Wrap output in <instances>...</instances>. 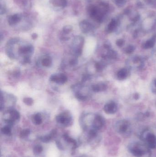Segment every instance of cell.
Segmentation results:
<instances>
[{
  "label": "cell",
  "mask_w": 156,
  "mask_h": 157,
  "mask_svg": "<svg viewBox=\"0 0 156 157\" xmlns=\"http://www.w3.org/2000/svg\"><path fill=\"white\" fill-rule=\"evenodd\" d=\"M128 148L130 153L136 157H143L145 155H150V148L144 143L133 142L129 145Z\"/></svg>",
  "instance_id": "1"
},
{
  "label": "cell",
  "mask_w": 156,
  "mask_h": 157,
  "mask_svg": "<svg viewBox=\"0 0 156 157\" xmlns=\"http://www.w3.org/2000/svg\"><path fill=\"white\" fill-rule=\"evenodd\" d=\"M116 131L124 137H129L131 134L130 125L129 121L122 120L118 121L115 125Z\"/></svg>",
  "instance_id": "2"
},
{
  "label": "cell",
  "mask_w": 156,
  "mask_h": 157,
  "mask_svg": "<svg viewBox=\"0 0 156 157\" xmlns=\"http://www.w3.org/2000/svg\"><path fill=\"white\" fill-rule=\"evenodd\" d=\"M141 139L144 143L151 149L156 147V136L149 130H145L141 135Z\"/></svg>",
  "instance_id": "3"
},
{
  "label": "cell",
  "mask_w": 156,
  "mask_h": 157,
  "mask_svg": "<svg viewBox=\"0 0 156 157\" xmlns=\"http://www.w3.org/2000/svg\"><path fill=\"white\" fill-rule=\"evenodd\" d=\"M84 40L83 37L80 36L75 37L72 42V50L75 55L80 56L82 51Z\"/></svg>",
  "instance_id": "4"
},
{
  "label": "cell",
  "mask_w": 156,
  "mask_h": 157,
  "mask_svg": "<svg viewBox=\"0 0 156 157\" xmlns=\"http://www.w3.org/2000/svg\"><path fill=\"white\" fill-rule=\"evenodd\" d=\"M50 80L51 82H54L59 85H62L66 83L68 81V77L64 74H54L50 76Z\"/></svg>",
  "instance_id": "5"
},
{
  "label": "cell",
  "mask_w": 156,
  "mask_h": 157,
  "mask_svg": "<svg viewBox=\"0 0 156 157\" xmlns=\"http://www.w3.org/2000/svg\"><path fill=\"white\" fill-rule=\"evenodd\" d=\"M34 48L31 45H27L20 47L18 50L20 54L23 56L24 57H29L33 54Z\"/></svg>",
  "instance_id": "6"
},
{
  "label": "cell",
  "mask_w": 156,
  "mask_h": 157,
  "mask_svg": "<svg viewBox=\"0 0 156 157\" xmlns=\"http://www.w3.org/2000/svg\"><path fill=\"white\" fill-rule=\"evenodd\" d=\"M8 115H9V119H6V121L9 124H12L15 121L18 120L20 117V112L16 110H10L8 112Z\"/></svg>",
  "instance_id": "7"
},
{
  "label": "cell",
  "mask_w": 156,
  "mask_h": 157,
  "mask_svg": "<svg viewBox=\"0 0 156 157\" xmlns=\"http://www.w3.org/2000/svg\"><path fill=\"white\" fill-rule=\"evenodd\" d=\"M56 120L58 123L67 125L70 122L71 117L68 113L64 112L58 115L56 117Z\"/></svg>",
  "instance_id": "8"
},
{
  "label": "cell",
  "mask_w": 156,
  "mask_h": 157,
  "mask_svg": "<svg viewBox=\"0 0 156 157\" xmlns=\"http://www.w3.org/2000/svg\"><path fill=\"white\" fill-rule=\"evenodd\" d=\"M117 105L113 102H110L105 104L104 110L108 114H114L117 111Z\"/></svg>",
  "instance_id": "9"
},
{
  "label": "cell",
  "mask_w": 156,
  "mask_h": 157,
  "mask_svg": "<svg viewBox=\"0 0 156 157\" xmlns=\"http://www.w3.org/2000/svg\"><path fill=\"white\" fill-rule=\"evenodd\" d=\"M104 123L105 121L104 119L101 116L99 115L96 116L93 121L94 129L96 130H99L104 125Z\"/></svg>",
  "instance_id": "10"
},
{
  "label": "cell",
  "mask_w": 156,
  "mask_h": 157,
  "mask_svg": "<svg viewBox=\"0 0 156 157\" xmlns=\"http://www.w3.org/2000/svg\"><path fill=\"white\" fill-rule=\"evenodd\" d=\"M80 29L84 33H88L92 29L91 24L86 20L81 21L79 23Z\"/></svg>",
  "instance_id": "11"
},
{
  "label": "cell",
  "mask_w": 156,
  "mask_h": 157,
  "mask_svg": "<svg viewBox=\"0 0 156 157\" xmlns=\"http://www.w3.org/2000/svg\"><path fill=\"white\" fill-rule=\"evenodd\" d=\"M21 20V16L18 14H15L9 17L8 22L10 25H14L20 22Z\"/></svg>",
  "instance_id": "12"
},
{
  "label": "cell",
  "mask_w": 156,
  "mask_h": 157,
  "mask_svg": "<svg viewBox=\"0 0 156 157\" xmlns=\"http://www.w3.org/2000/svg\"><path fill=\"white\" fill-rule=\"evenodd\" d=\"M107 88V86L105 84L100 83L94 85L92 86V90L95 92H101V91H104Z\"/></svg>",
  "instance_id": "13"
},
{
  "label": "cell",
  "mask_w": 156,
  "mask_h": 157,
  "mask_svg": "<svg viewBox=\"0 0 156 157\" xmlns=\"http://www.w3.org/2000/svg\"><path fill=\"white\" fill-rule=\"evenodd\" d=\"M128 75L127 70L125 69H122L118 71L117 73V78L120 80L125 79Z\"/></svg>",
  "instance_id": "14"
},
{
  "label": "cell",
  "mask_w": 156,
  "mask_h": 157,
  "mask_svg": "<svg viewBox=\"0 0 156 157\" xmlns=\"http://www.w3.org/2000/svg\"><path fill=\"white\" fill-rule=\"evenodd\" d=\"M52 3L55 7L65 8L67 5V0H52Z\"/></svg>",
  "instance_id": "15"
},
{
  "label": "cell",
  "mask_w": 156,
  "mask_h": 157,
  "mask_svg": "<svg viewBox=\"0 0 156 157\" xmlns=\"http://www.w3.org/2000/svg\"><path fill=\"white\" fill-rule=\"evenodd\" d=\"M33 123L36 125H40L42 122L41 115L40 113H37L33 116L32 118Z\"/></svg>",
  "instance_id": "16"
},
{
  "label": "cell",
  "mask_w": 156,
  "mask_h": 157,
  "mask_svg": "<svg viewBox=\"0 0 156 157\" xmlns=\"http://www.w3.org/2000/svg\"><path fill=\"white\" fill-rule=\"evenodd\" d=\"M117 57V55L116 52L112 50L109 49H108L107 55L104 57L110 59H116Z\"/></svg>",
  "instance_id": "17"
},
{
  "label": "cell",
  "mask_w": 156,
  "mask_h": 157,
  "mask_svg": "<svg viewBox=\"0 0 156 157\" xmlns=\"http://www.w3.org/2000/svg\"><path fill=\"white\" fill-rule=\"evenodd\" d=\"M42 64L45 67H49L52 64V59L50 57H44L42 60Z\"/></svg>",
  "instance_id": "18"
},
{
  "label": "cell",
  "mask_w": 156,
  "mask_h": 157,
  "mask_svg": "<svg viewBox=\"0 0 156 157\" xmlns=\"http://www.w3.org/2000/svg\"><path fill=\"white\" fill-rule=\"evenodd\" d=\"M155 40L154 38L151 39L147 41L145 43L143 46V48L145 49H149L153 48L155 45Z\"/></svg>",
  "instance_id": "19"
},
{
  "label": "cell",
  "mask_w": 156,
  "mask_h": 157,
  "mask_svg": "<svg viewBox=\"0 0 156 157\" xmlns=\"http://www.w3.org/2000/svg\"><path fill=\"white\" fill-rule=\"evenodd\" d=\"M56 133V131H55V130H53L50 135L45 136V137H42L41 139L42 141L43 142H45V143H46V142H49V141H50V140L52 138V137L55 136Z\"/></svg>",
  "instance_id": "20"
},
{
  "label": "cell",
  "mask_w": 156,
  "mask_h": 157,
  "mask_svg": "<svg viewBox=\"0 0 156 157\" xmlns=\"http://www.w3.org/2000/svg\"><path fill=\"white\" fill-rule=\"evenodd\" d=\"M95 66L97 71H102L103 69L105 67V64L104 63L98 62L96 63Z\"/></svg>",
  "instance_id": "21"
},
{
  "label": "cell",
  "mask_w": 156,
  "mask_h": 157,
  "mask_svg": "<svg viewBox=\"0 0 156 157\" xmlns=\"http://www.w3.org/2000/svg\"><path fill=\"white\" fill-rule=\"evenodd\" d=\"M116 21L112 20L108 25V31L110 32H112L116 28Z\"/></svg>",
  "instance_id": "22"
},
{
  "label": "cell",
  "mask_w": 156,
  "mask_h": 157,
  "mask_svg": "<svg viewBox=\"0 0 156 157\" xmlns=\"http://www.w3.org/2000/svg\"><path fill=\"white\" fill-rule=\"evenodd\" d=\"M23 102L25 104L27 105L28 106H31L34 103L33 99L30 97H25L23 98Z\"/></svg>",
  "instance_id": "23"
},
{
  "label": "cell",
  "mask_w": 156,
  "mask_h": 157,
  "mask_svg": "<svg viewBox=\"0 0 156 157\" xmlns=\"http://www.w3.org/2000/svg\"><path fill=\"white\" fill-rule=\"evenodd\" d=\"M43 147L40 145H37L34 147L33 151L36 154H39L42 152Z\"/></svg>",
  "instance_id": "24"
},
{
  "label": "cell",
  "mask_w": 156,
  "mask_h": 157,
  "mask_svg": "<svg viewBox=\"0 0 156 157\" xmlns=\"http://www.w3.org/2000/svg\"><path fill=\"white\" fill-rule=\"evenodd\" d=\"M11 129L8 126H5L2 128L1 131L3 134L5 135H9L11 133Z\"/></svg>",
  "instance_id": "25"
},
{
  "label": "cell",
  "mask_w": 156,
  "mask_h": 157,
  "mask_svg": "<svg viewBox=\"0 0 156 157\" xmlns=\"http://www.w3.org/2000/svg\"><path fill=\"white\" fill-rule=\"evenodd\" d=\"M76 97L79 100H81V101H85L87 99V97L84 96L82 93H80V92H76Z\"/></svg>",
  "instance_id": "26"
},
{
  "label": "cell",
  "mask_w": 156,
  "mask_h": 157,
  "mask_svg": "<svg viewBox=\"0 0 156 157\" xmlns=\"http://www.w3.org/2000/svg\"><path fill=\"white\" fill-rule=\"evenodd\" d=\"M72 30V27L71 25H66L63 28V31L65 34H68L70 33Z\"/></svg>",
  "instance_id": "27"
},
{
  "label": "cell",
  "mask_w": 156,
  "mask_h": 157,
  "mask_svg": "<svg viewBox=\"0 0 156 157\" xmlns=\"http://www.w3.org/2000/svg\"><path fill=\"white\" fill-rule=\"evenodd\" d=\"M135 49L134 46L130 45L125 49V52L128 54H131L134 51Z\"/></svg>",
  "instance_id": "28"
},
{
  "label": "cell",
  "mask_w": 156,
  "mask_h": 157,
  "mask_svg": "<svg viewBox=\"0 0 156 157\" xmlns=\"http://www.w3.org/2000/svg\"><path fill=\"white\" fill-rule=\"evenodd\" d=\"M29 134H30V131L28 129H25L22 131L20 133V136L21 137H25L28 136Z\"/></svg>",
  "instance_id": "29"
},
{
  "label": "cell",
  "mask_w": 156,
  "mask_h": 157,
  "mask_svg": "<svg viewBox=\"0 0 156 157\" xmlns=\"http://www.w3.org/2000/svg\"><path fill=\"white\" fill-rule=\"evenodd\" d=\"M77 63H78V61L76 58H73V59H71L69 62L70 64L72 66L76 65Z\"/></svg>",
  "instance_id": "30"
},
{
  "label": "cell",
  "mask_w": 156,
  "mask_h": 157,
  "mask_svg": "<svg viewBox=\"0 0 156 157\" xmlns=\"http://www.w3.org/2000/svg\"><path fill=\"white\" fill-rule=\"evenodd\" d=\"M124 41L122 39H120V40H118L116 42V45H117L118 47H122V46H123L124 44Z\"/></svg>",
  "instance_id": "31"
},
{
  "label": "cell",
  "mask_w": 156,
  "mask_h": 157,
  "mask_svg": "<svg viewBox=\"0 0 156 157\" xmlns=\"http://www.w3.org/2000/svg\"><path fill=\"white\" fill-rule=\"evenodd\" d=\"M139 97H140V96H139V95L138 93H136V94H134V98H135L136 100H138V99H139Z\"/></svg>",
  "instance_id": "32"
},
{
  "label": "cell",
  "mask_w": 156,
  "mask_h": 157,
  "mask_svg": "<svg viewBox=\"0 0 156 157\" xmlns=\"http://www.w3.org/2000/svg\"><path fill=\"white\" fill-rule=\"evenodd\" d=\"M32 37L33 39H36L37 37V35L35 33H34L33 35H32Z\"/></svg>",
  "instance_id": "33"
},
{
  "label": "cell",
  "mask_w": 156,
  "mask_h": 157,
  "mask_svg": "<svg viewBox=\"0 0 156 157\" xmlns=\"http://www.w3.org/2000/svg\"><path fill=\"white\" fill-rule=\"evenodd\" d=\"M154 85L155 86V88H156V80H155L154 82Z\"/></svg>",
  "instance_id": "34"
}]
</instances>
